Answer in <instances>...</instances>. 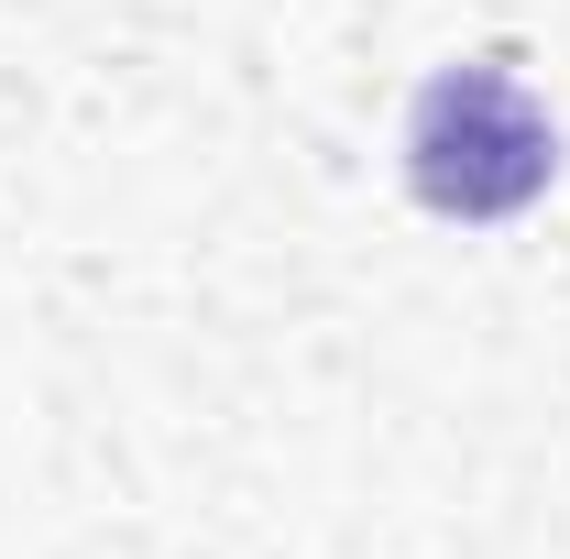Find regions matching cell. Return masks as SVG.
Instances as JSON below:
<instances>
[{"mask_svg": "<svg viewBox=\"0 0 570 559\" xmlns=\"http://www.w3.org/2000/svg\"><path fill=\"white\" fill-rule=\"evenodd\" d=\"M560 165V133L538 110V88L504 67V56H472V67H439L417 88V121H406V176H417L428 209L450 219H515Z\"/></svg>", "mask_w": 570, "mask_h": 559, "instance_id": "6da1fadb", "label": "cell"}]
</instances>
